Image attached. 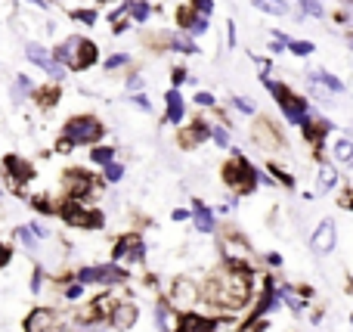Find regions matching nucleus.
Here are the masks:
<instances>
[{"label":"nucleus","mask_w":353,"mask_h":332,"mask_svg":"<svg viewBox=\"0 0 353 332\" xmlns=\"http://www.w3.org/2000/svg\"><path fill=\"white\" fill-rule=\"evenodd\" d=\"M251 289H254V280L248 271H239V267L217 271L211 273L205 289H199V304L208 302L214 314H232V311H242L251 302Z\"/></svg>","instance_id":"f257e3e1"},{"label":"nucleus","mask_w":353,"mask_h":332,"mask_svg":"<svg viewBox=\"0 0 353 332\" xmlns=\"http://www.w3.org/2000/svg\"><path fill=\"white\" fill-rule=\"evenodd\" d=\"M103 134H105V128L97 115H74V118H68L62 140H68L72 146H90V143L103 140Z\"/></svg>","instance_id":"f03ea898"},{"label":"nucleus","mask_w":353,"mask_h":332,"mask_svg":"<svg viewBox=\"0 0 353 332\" xmlns=\"http://www.w3.org/2000/svg\"><path fill=\"white\" fill-rule=\"evenodd\" d=\"M130 273L121 264H97V267H81L74 273V283L87 286V283H103V286H121L128 283Z\"/></svg>","instance_id":"7ed1b4c3"},{"label":"nucleus","mask_w":353,"mask_h":332,"mask_svg":"<svg viewBox=\"0 0 353 332\" xmlns=\"http://www.w3.org/2000/svg\"><path fill=\"white\" fill-rule=\"evenodd\" d=\"M254 174H257V168H251L242 155H236V159H230L223 165V180L236 193H251V190H254V186H257L254 184Z\"/></svg>","instance_id":"20e7f679"},{"label":"nucleus","mask_w":353,"mask_h":332,"mask_svg":"<svg viewBox=\"0 0 353 332\" xmlns=\"http://www.w3.org/2000/svg\"><path fill=\"white\" fill-rule=\"evenodd\" d=\"M267 81V87H270V93L276 97V103H279V109L285 112V118L288 121H294V124H301L307 118V103L301 97H294L292 90H288L285 84H276V81H270V78H263Z\"/></svg>","instance_id":"39448f33"},{"label":"nucleus","mask_w":353,"mask_h":332,"mask_svg":"<svg viewBox=\"0 0 353 332\" xmlns=\"http://www.w3.org/2000/svg\"><path fill=\"white\" fill-rule=\"evenodd\" d=\"M59 215L65 217L72 227H87V230H97L103 224V215L97 208H90L87 202H78V199H68L65 205L59 208Z\"/></svg>","instance_id":"423d86ee"},{"label":"nucleus","mask_w":353,"mask_h":332,"mask_svg":"<svg viewBox=\"0 0 353 332\" xmlns=\"http://www.w3.org/2000/svg\"><path fill=\"white\" fill-rule=\"evenodd\" d=\"M112 264H121V261H130V264H140L143 258H146V242H143L140 233H128L121 236V240L115 242V248H112Z\"/></svg>","instance_id":"0eeeda50"},{"label":"nucleus","mask_w":353,"mask_h":332,"mask_svg":"<svg viewBox=\"0 0 353 332\" xmlns=\"http://www.w3.org/2000/svg\"><path fill=\"white\" fill-rule=\"evenodd\" d=\"M62 190H65L68 199L84 202L93 193V174H87L84 168H72V171H65V177H62Z\"/></svg>","instance_id":"6e6552de"},{"label":"nucleus","mask_w":353,"mask_h":332,"mask_svg":"<svg viewBox=\"0 0 353 332\" xmlns=\"http://www.w3.org/2000/svg\"><path fill=\"white\" fill-rule=\"evenodd\" d=\"M199 304V283H192V280H186V277H180V280H174V286H171V308L180 314V311H186L189 314V308H195Z\"/></svg>","instance_id":"1a4fd4ad"},{"label":"nucleus","mask_w":353,"mask_h":332,"mask_svg":"<svg viewBox=\"0 0 353 332\" xmlns=\"http://www.w3.org/2000/svg\"><path fill=\"white\" fill-rule=\"evenodd\" d=\"M25 332H62V317L50 308H34L25 317Z\"/></svg>","instance_id":"9d476101"},{"label":"nucleus","mask_w":353,"mask_h":332,"mask_svg":"<svg viewBox=\"0 0 353 332\" xmlns=\"http://www.w3.org/2000/svg\"><path fill=\"white\" fill-rule=\"evenodd\" d=\"M335 246H338V227H335V221H323L316 230H313V236H310V248H313V255H332L335 252Z\"/></svg>","instance_id":"9b49d317"},{"label":"nucleus","mask_w":353,"mask_h":332,"mask_svg":"<svg viewBox=\"0 0 353 332\" xmlns=\"http://www.w3.org/2000/svg\"><path fill=\"white\" fill-rule=\"evenodd\" d=\"M25 56H28L31 62H34V66H41L43 72L50 75V78H65V68L59 66V62L53 59V53H50L47 47H41V43H28V47H25Z\"/></svg>","instance_id":"f8f14e48"},{"label":"nucleus","mask_w":353,"mask_h":332,"mask_svg":"<svg viewBox=\"0 0 353 332\" xmlns=\"http://www.w3.org/2000/svg\"><path fill=\"white\" fill-rule=\"evenodd\" d=\"M223 255H226V261H230V267L245 271V261L251 258V246L242 240V236L230 233V236H223Z\"/></svg>","instance_id":"ddd939ff"},{"label":"nucleus","mask_w":353,"mask_h":332,"mask_svg":"<svg viewBox=\"0 0 353 332\" xmlns=\"http://www.w3.org/2000/svg\"><path fill=\"white\" fill-rule=\"evenodd\" d=\"M3 174L10 177L12 186H25L31 177H34V168H31L25 159H19V155H10V159L3 162Z\"/></svg>","instance_id":"4468645a"},{"label":"nucleus","mask_w":353,"mask_h":332,"mask_svg":"<svg viewBox=\"0 0 353 332\" xmlns=\"http://www.w3.org/2000/svg\"><path fill=\"white\" fill-rule=\"evenodd\" d=\"M137 317H140V311H137L134 302H115V308H112V314H109V323L115 329H130L137 323Z\"/></svg>","instance_id":"2eb2a0df"},{"label":"nucleus","mask_w":353,"mask_h":332,"mask_svg":"<svg viewBox=\"0 0 353 332\" xmlns=\"http://www.w3.org/2000/svg\"><path fill=\"white\" fill-rule=\"evenodd\" d=\"M208 130H211V124H201V121H192V124H186V128H180V146L195 149L199 143L208 140Z\"/></svg>","instance_id":"dca6fc26"},{"label":"nucleus","mask_w":353,"mask_h":332,"mask_svg":"<svg viewBox=\"0 0 353 332\" xmlns=\"http://www.w3.org/2000/svg\"><path fill=\"white\" fill-rule=\"evenodd\" d=\"M78 43H81V37L74 35V37H65V41L59 43V47L53 50V59L59 62L62 68H74V56H78Z\"/></svg>","instance_id":"f3484780"},{"label":"nucleus","mask_w":353,"mask_h":332,"mask_svg":"<svg viewBox=\"0 0 353 332\" xmlns=\"http://www.w3.org/2000/svg\"><path fill=\"white\" fill-rule=\"evenodd\" d=\"M192 221H195V230L199 233H214V211L208 208L205 202H199V199H192Z\"/></svg>","instance_id":"a211bd4d"},{"label":"nucleus","mask_w":353,"mask_h":332,"mask_svg":"<svg viewBox=\"0 0 353 332\" xmlns=\"http://www.w3.org/2000/svg\"><path fill=\"white\" fill-rule=\"evenodd\" d=\"M254 143L261 149H279V134H276V128L273 124L267 121V118H263V121H257V128H254Z\"/></svg>","instance_id":"6ab92c4d"},{"label":"nucleus","mask_w":353,"mask_h":332,"mask_svg":"<svg viewBox=\"0 0 353 332\" xmlns=\"http://www.w3.org/2000/svg\"><path fill=\"white\" fill-rule=\"evenodd\" d=\"M155 320H159V329L161 332H176V329H180V314H176V311L168 302L155 304Z\"/></svg>","instance_id":"aec40b11"},{"label":"nucleus","mask_w":353,"mask_h":332,"mask_svg":"<svg viewBox=\"0 0 353 332\" xmlns=\"http://www.w3.org/2000/svg\"><path fill=\"white\" fill-rule=\"evenodd\" d=\"M214 320H208V317L201 314H183L180 317V329L176 332H214Z\"/></svg>","instance_id":"412c9836"},{"label":"nucleus","mask_w":353,"mask_h":332,"mask_svg":"<svg viewBox=\"0 0 353 332\" xmlns=\"http://www.w3.org/2000/svg\"><path fill=\"white\" fill-rule=\"evenodd\" d=\"M176 19H180V25L189 31V35H205L208 31V19L199 16V12H192V10H180Z\"/></svg>","instance_id":"4be33fe9"},{"label":"nucleus","mask_w":353,"mask_h":332,"mask_svg":"<svg viewBox=\"0 0 353 332\" xmlns=\"http://www.w3.org/2000/svg\"><path fill=\"white\" fill-rule=\"evenodd\" d=\"M99 59V53H97V43L93 41H87V37H81V43H78V56H74V68H90L93 62Z\"/></svg>","instance_id":"5701e85b"},{"label":"nucleus","mask_w":353,"mask_h":332,"mask_svg":"<svg viewBox=\"0 0 353 332\" xmlns=\"http://www.w3.org/2000/svg\"><path fill=\"white\" fill-rule=\"evenodd\" d=\"M165 103H168V115H165V118H168L171 124H180V121H183V115H186V106H183L180 90H168Z\"/></svg>","instance_id":"b1692460"},{"label":"nucleus","mask_w":353,"mask_h":332,"mask_svg":"<svg viewBox=\"0 0 353 332\" xmlns=\"http://www.w3.org/2000/svg\"><path fill=\"white\" fill-rule=\"evenodd\" d=\"M16 240L22 242V248H25V252H31V255H37V252H41V240H37V236L28 230V224H25V227H16Z\"/></svg>","instance_id":"393cba45"},{"label":"nucleus","mask_w":353,"mask_h":332,"mask_svg":"<svg viewBox=\"0 0 353 332\" xmlns=\"http://www.w3.org/2000/svg\"><path fill=\"white\" fill-rule=\"evenodd\" d=\"M261 12H270V16H285L288 12V3L285 0H251Z\"/></svg>","instance_id":"a878e982"},{"label":"nucleus","mask_w":353,"mask_h":332,"mask_svg":"<svg viewBox=\"0 0 353 332\" xmlns=\"http://www.w3.org/2000/svg\"><path fill=\"white\" fill-rule=\"evenodd\" d=\"M310 78H313V84H323V87H329L332 93H344V84L335 78V75H329V72H313Z\"/></svg>","instance_id":"bb28decb"},{"label":"nucleus","mask_w":353,"mask_h":332,"mask_svg":"<svg viewBox=\"0 0 353 332\" xmlns=\"http://www.w3.org/2000/svg\"><path fill=\"white\" fill-rule=\"evenodd\" d=\"M31 90H34V87H31V78H25V75H16V81H12V99H16V103H22V99L28 97Z\"/></svg>","instance_id":"cd10ccee"},{"label":"nucleus","mask_w":353,"mask_h":332,"mask_svg":"<svg viewBox=\"0 0 353 332\" xmlns=\"http://www.w3.org/2000/svg\"><path fill=\"white\" fill-rule=\"evenodd\" d=\"M276 292H279V298L294 311V314H301V311H304V298H301L298 292H292L288 286H282V289H276Z\"/></svg>","instance_id":"c85d7f7f"},{"label":"nucleus","mask_w":353,"mask_h":332,"mask_svg":"<svg viewBox=\"0 0 353 332\" xmlns=\"http://www.w3.org/2000/svg\"><path fill=\"white\" fill-rule=\"evenodd\" d=\"M319 190H332V186H338V171L332 165H323L319 168Z\"/></svg>","instance_id":"c756f323"},{"label":"nucleus","mask_w":353,"mask_h":332,"mask_svg":"<svg viewBox=\"0 0 353 332\" xmlns=\"http://www.w3.org/2000/svg\"><path fill=\"white\" fill-rule=\"evenodd\" d=\"M149 12H152V10H149L146 0H134V3H128V16L134 19V22H146Z\"/></svg>","instance_id":"7c9ffc66"},{"label":"nucleus","mask_w":353,"mask_h":332,"mask_svg":"<svg viewBox=\"0 0 353 332\" xmlns=\"http://www.w3.org/2000/svg\"><path fill=\"white\" fill-rule=\"evenodd\" d=\"M90 159L93 162H97V165H112V162H115V149H112V146H97V149H93V153H90Z\"/></svg>","instance_id":"2f4dec72"},{"label":"nucleus","mask_w":353,"mask_h":332,"mask_svg":"<svg viewBox=\"0 0 353 332\" xmlns=\"http://www.w3.org/2000/svg\"><path fill=\"white\" fill-rule=\"evenodd\" d=\"M171 47H176V50H183V53H199V47H195V41L189 35H174L171 37Z\"/></svg>","instance_id":"473e14b6"},{"label":"nucleus","mask_w":353,"mask_h":332,"mask_svg":"<svg viewBox=\"0 0 353 332\" xmlns=\"http://www.w3.org/2000/svg\"><path fill=\"white\" fill-rule=\"evenodd\" d=\"M350 159H353V143H350V140H338V146H335V162L347 165Z\"/></svg>","instance_id":"72a5a7b5"},{"label":"nucleus","mask_w":353,"mask_h":332,"mask_svg":"<svg viewBox=\"0 0 353 332\" xmlns=\"http://www.w3.org/2000/svg\"><path fill=\"white\" fill-rule=\"evenodd\" d=\"M103 177L109 180V184H118V180L124 177V165H118V162H112V165L103 168Z\"/></svg>","instance_id":"f704fd0d"},{"label":"nucleus","mask_w":353,"mask_h":332,"mask_svg":"<svg viewBox=\"0 0 353 332\" xmlns=\"http://www.w3.org/2000/svg\"><path fill=\"white\" fill-rule=\"evenodd\" d=\"M56 99H59V87H56V84H50L47 90L37 93V103H41V106H53Z\"/></svg>","instance_id":"c9c22d12"},{"label":"nucleus","mask_w":353,"mask_h":332,"mask_svg":"<svg viewBox=\"0 0 353 332\" xmlns=\"http://www.w3.org/2000/svg\"><path fill=\"white\" fill-rule=\"evenodd\" d=\"M208 137H214V143H217V146H230V134H226V128H220V124H214L211 130H208Z\"/></svg>","instance_id":"e433bc0d"},{"label":"nucleus","mask_w":353,"mask_h":332,"mask_svg":"<svg viewBox=\"0 0 353 332\" xmlns=\"http://www.w3.org/2000/svg\"><path fill=\"white\" fill-rule=\"evenodd\" d=\"M128 62H130V53H115V56H109V59H105V72L121 68V66H128Z\"/></svg>","instance_id":"4c0bfd02"},{"label":"nucleus","mask_w":353,"mask_h":332,"mask_svg":"<svg viewBox=\"0 0 353 332\" xmlns=\"http://www.w3.org/2000/svg\"><path fill=\"white\" fill-rule=\"evenodd\" d=\"M285 47H292L298 56H310V53H313V43H310V41H288Z\"/></svg>","instance_id":"58836bf2"},{"label":"nucleus","mask_w":353,"mask_h":332,"mask_svg":"<svg viewBox=\"0 0 353 332\" xmlns=\"http://www.w3.org/2000/svg\"><path fill=\"white\" fill-rule=\"evenodd\" d=\"M65 298H68V302H78V298H84V286H81V283H68L65 286Z\"/></svg>","instance_id":"ea45409f"},{"label":"nucleus","mask_w":353,"mask_h":332,"mask_svg":"<svg viewBox=\"0 0 353 332\" xmlns=\"http://www.w3.org/2000/svg\"><path fill=\"white\" fill-rule=\"evenodd\" d=\"M232 106H236L239 112H245V115H254V103H251V99H245V97H236V99H232Z\"/></svg>","instance_id":"a19ab883"},{"label":"nucleus","mask_w":353,"mask_h":332,"mask_svg":"<svg viewBox=\"0 0 353 332\" xmlns=\"http://www.w3.org/2000/svg\"><path fill=\"white\" fill-rule=\"evenodd\" d=\"M192 3H195V12H199V16H211V12H214V0H192Z\"/></svg>","instance_id":"79ce46f5"},{"label":"nucleus","mask_w":353,"mask_h":332,"mask_svg":"<svg viewBox=\"0 0 353 332\" xmlns=\"http://www.w3.org/2000/svg\"><path fill=\"white\" fill-rule=\"evenodd\" d=\"M301 6H304V12H310V16H323V3H319V0H301Z\"/></svg>","instance_id":"37998d69"},{"label":"nucleus","mask_w":353,"mask_h":332,"mask_svg":"<svg viewBox=\"0 0 353 332\" xmlns=\"http://www.w3.org/2000/svg\"><path fill=\"white\" fill-rule=\"evenodd\" d=\"M195 103H199L201 109H211V106H214V97H211L208 90H199V93H195Z\"/></svg>","instance_id":"c03bdc74"},{"label":"nucleus","mask_w":353,"mask_h":332,"mask_svg":"<svg viewBox=\"0 0 353 332\" xmlns=\"http://www.w3.org/2000/svg\"><path fill=\"white\" fill-rule=\"evenodd\" d=\"M28 230H31V233H34V236H37V240H50V230H47V227H43V224H41V221L28 224Z\"/></svg>","instance_id":"a18cd8bd"},{"label":"nucleus","mask_w":353,"mask_h":332,"mask_svg":"<svg viewBox=\"0 0 353 332\" xmlns=\"http://www.w3.org/2000/svg\"><path fill=\"white\" fill-rule=\"evenodd\" d=\"M270 171H273L276 177H279V180H282V184H285V186H292V184H294V180H292V174H288V171H282L279 165H270Z\"/></svg>","instance_id":"49530a36"},{"label":"nucleus","mask_w":353,"mask_h":332,"mask_svg":"<svg viewBox=\"0 0 353 332\" xmlns=\"http://www.w3.org/2000/svg\"><path fill=\"white\" fill-rule=\"evenodd\" d=\"M74 19H81L84 25H93V22H97V12H93V10H78V12H74Z\"/></svg>","instance_id":"de8ad7c7"},{"label":"nucleus","mask_w":353,"mask_h":332,"mask_svg":"<svg viewBox=\"0 0 353 332\" xmlns=\"http://www.w3.org/2000/svg\"><path fill=\"white\" fill-rule=\"evenodd\" d=\"M130 103H134V106H137V109H143V112H152V103H149V99H146V97H143V93H137V97H134V99H130Z\"/></svg>","instance_id":"09e8293b"},{"label":"nucleus","mask_w":353,"mask_h":332,"mask_svg":"<svg viewBox=\"0 0 353 332\" xmlns=\"http://www.w3.org/2000/svg\"><path fill=\"white\" fill-rule=\"evenodd\" d=\"M41 286H43V271H34L31 273V292H41Z\"/></svg>","instance_id":"8fccbe9b"},{"label":"nucleus","mask_w":353,"mask_h":332,"mask_svg":"<svg viewBox=\"0 0 353 332\" xmlns=\"http://www.w3.org/2000/svg\"><path fill=\"white\" fill-rule=\"evenodd\" d=\"M143 87V75H130L128 78V90H140Z\"/></svg>","instance_id":"3c124183"},{"label":"nucleus","mask_w":353,"mask_h":332,"mask_svg":"<svg viewBox=\"0 0 353 332\" xmlns=\"http://www.w3.org/2000/svg\"><path fill=\"white\" fill-rule=\"evenodd\" d=\"M171 78H174V84H183V81H189V78H186V68H180V66H176L174 72H171Z\"/></svg>","instance_id":"603ef678"},{"label":"nucleus","mask_w":353,"mask_h":332,"mask_svg":"<svg viewBox=\"0 0 353 332\" xmlns=\"http://www.w3.org/2000/svg\"><path fill=\"white\" fill-rule=\"evenodd\" d=\"M34 208H41V211H56V205H50V199H34Z\"/></svg>","instance_id":"864d4df0"},{"label":"nucleus","mask_w":353,"mask_h":332,"mask_svg":"<svg viewBox=\"0 0 353 332\" xmlns=\"http://www.w3.org/2000/svg\"><path fill=\"white\" fill-rule=\"evenodd\" d=\"M6 264H10V248H6L3 242H0V271H3Z\"/></svg>","instance_id":"5fc2aeb1"},{"label":"nucleus","mask_w":353,"mask_h":332,"mask_svg":"<svg viewBox=\"0 0 353 332\" xmlns=\"http://www.w3.org/2000/svg\"><path fill=\"white\" fill-rule=\"evenodd\" d=\"M226 43H230V47L236 43V25L232 22H226Z\"/></svg>","instance_id":"6e6d98bb"},{"label":"nucleus","mask_w":353,"mask_h":332,"mask_svg":"<svg viewBox=\"0 0 353 332\" xmlns=\"http://www.w3.org/2000/svg\"><path fill=\"white\" fill-rule=\"evenodd\" d=\"M171 217H174V221H186L189 211H186V208H174V215H171Z\"/></svg>","instance_id":"4d7b16f0"},{"label":"nucleus","mask_w":353,"mask_h":332,"mask_svg":"<svg viewBox=\"0 0 353 332\" xmlns=\"http://www.w3.org/2000/svg\"><path fill=\"white\" fill-rule=\"evenodd\" d=\"M267 261H270L273 267H282V255H267Z\"/></svg>","instance_id":"13d9d810"},{"label":"nucleus","mask_w":353,"mask_h":332,"mask_svg":"<svg viewBox=\"0 0 353 332\" xmlns=\"http://www.w3.org/2000/svg\"><path fill=\"white\" fill-rule=\"evenodd\" d=\"M78 332H103V329H97V326H84V329H78Z\"/></svg>","instance_id":"bf43d9fd"},{"label":"nucleus","mask_w":353,"mask_h":332,"mask_svg":"<svg viewBox=\"0 0 353 332\" xmlns=\"http://www.w3.org/2000/svg\"><path fill=\"white\" fill-rule=\"evenodd\" d=\"M28 3H31V6H47L43 0H28Z\"/></svg>","instance_id":"052dcab7"},{"label":"nucleus","mask_w":353,"mask_h":332,"mask_svg":"<svg viewBox=\"0 0 353 332\" xmlns=\"http://www.w3.org/2000/svg\"><path fill=\"white\" fill-rule=\"evenodd\" d=\"M97 3H109V0H97Z\"/></svg>","instance_id":"680f3d73"},{"label":"nucleus","mask_w":353,"mask_h":332,"mask_svg":"<svg viewBox=\"0 0 353 332\" xmlns=\"http://www.w3.org/2000/svg\"><path fill=\"white\" fill-rule=\"evenodd\" d=\"M0 199H3V193H0Z\"/></svg>","instance_id":"e2e57ef3"}]
</instances>
